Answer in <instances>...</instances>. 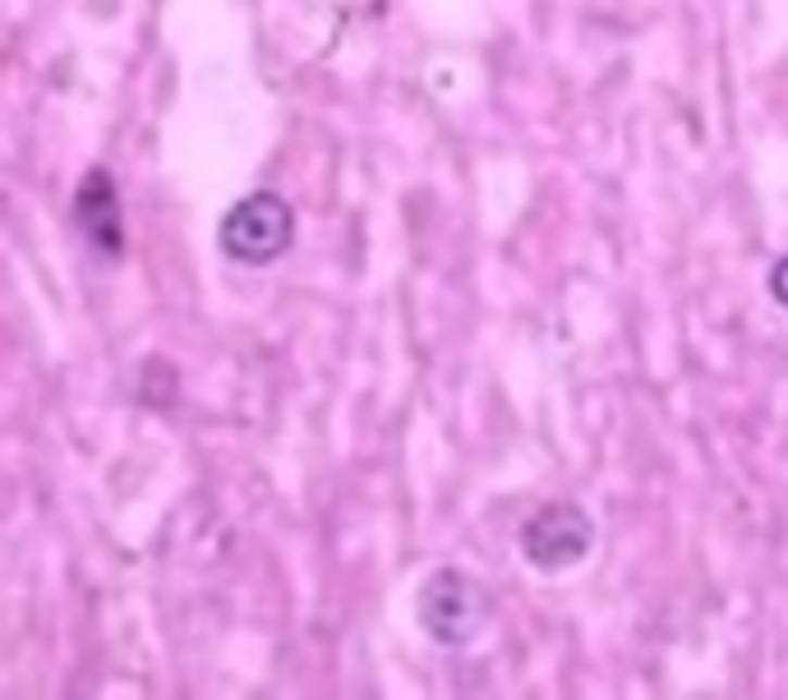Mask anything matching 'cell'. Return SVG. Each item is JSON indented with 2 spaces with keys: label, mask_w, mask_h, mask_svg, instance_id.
<instances>
[{
  "label": "cell",
  "mask_w": 788,
  "mask_h": 700,
  "mask_svg": "<svg viewBox=\"0 0 788 700\" xmlns=\"http://www.w3.org/2000/svg\"><path fill=\"white\" fill-rule=\"evenodd\" d=\"M489 613H493V599L489 590L479 586L475 576L456 572V567H443L434 572L425 586L415 595V617L420 627L429 632V640L438 646H471V640L489 627Z\"/></svg>",
  "instance_id": "6da1fadb"
},
{
  "label": "cell",
  "mask_w": 788,
  "mask_h": 700,
  "mask_svg": "<svg viewBox=\"0 0 788 700\" xmlns=\"http://www.w3.org/2000/svg\"><path fill=\"white\" fill-rule=\"evenodd\" d=\"M74 222H79V230L102 249V254H111V259L121 254V245H125L121 199H115V180L102 166H92L84 175L79 193H74Z\"/></svg>",
  "instance_id": "277c9868"
},
{
  "label": "cell",
  "mask_w": 788,
  "mask_h": 700,
  "mask_svg": "<svg viewBox=\"0 0 788 700\" xmlns=\"http://www.w3.org/2000/svg\"><path fill=\"white\" fill-rule=\"evenodd\" d=\"M595 525L576 502H545L522 525V553L535 572H567L590 553Z\"/></svg>",
  "instance_id": "3957f363"
},
{
  "label": "cell",
  "mask_w": 788,
  "mask_h": 700,
  "mask_svg": "<svg viewBox=\"0 0 788 700\" xmlns=\"http://www.w3.org/2000/svg\"><path fill=\"white\" fill-rule=\"evenodd\" d=\"M771 296H775V300L788 309V254H784V259L771 267Z\"/></svg>",
  "instance_id": "5b68a950"
},
{
  "label": "cell",
  "mask_w": 788,
  "mask_h": 700,
  "mask_svg": "<svg viewBox=\"0 0 788 700\" xmlns=\"http://www.w3.org/2000/svg\"><path fill=\"white\" fill-rule=\"evenodd\" d=\"M291 236H296V212L273 189L245 193V199L222 217L226 259L249 263V267H263V263L282 259L286 249H291Z\"/></svg>",
  "instance_id": "7a4b0ae2"
}]
</instances>
